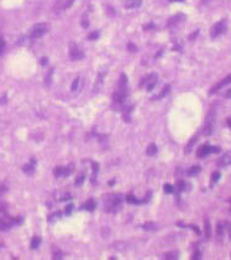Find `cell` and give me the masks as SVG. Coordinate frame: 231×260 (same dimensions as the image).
I'll return each mask as SVG.
<instances>
[{
  "label": "cell",
  "instance_id": "obj_32",
  "mask_svg": "<svg viewBox=\"0 0 231 260\" xmlns=\"http://www.w3.org/2000/svg\"><path fill=\"white\" fill-rule=\"evenodd\" d=\"M53 259H55V260H57V259H62V253L56 251L55 254H53Z\"/></svg>",
  "mask_w": 231,
  "mask_h": 260
},
{
  "label": "cell",
  "instance_id": "obj_27",
  "mask_svg": "<svg viewBox=\"0 0 231 260\" xmlns=\"http://www.w3.org/2000/svg\"><path fill=\"white\" fill-rule=\"evenodd\" d=\"M222 228H224L222 224H220V223H219V224H217V237L222 235V233H224V229H222Z\"/></svg>",
  "mask_w": 231,
  "mask_h": 260
},
{
  "label": "cell",
  "instance_id": "obj_18",
  "mask_svg": "<svg viewBox=\"0 0 231 260\" xmlns=\"http://www.w3.org/2000/svg\"><path fill=\"white\" fill-rule=\"evenodd\" d=\"M169 88H171L169 86H166V87H164V89H163V92H162V93H159V94H158L157 97H155V99H159V98H163V97H164L166 94H167V93H168V90H169Z\"/></svg>",
  "mask_w": 231,
  "mask_h": 260
},
{
  "label": "cell",
  "instance_id": "obj_25",
  "mask_svg": "<svg viewBox=\"0 0 231 260\" xmlns=\"http://www.w3.org/2000/svg\"><path fill=\"white\" fill-rule=\"evenodd\" d=\"M83 181H84V175H80V176L77 177V180H75V185H77V186H79L80 183H83Z\"/></svg>",
  "mask_w": 231,
  "mask_h": 260
},
{
  "label": "cell",
  "instance_id": "obj_38",
  "mask_svg": "<svg viewBox=\"0 0 231 260\" xmlns=\"http://www.w3.org/2000/svg\"><path fill=\"white\" fill-rule=\"evenodd\" d=\"M229 235H230V239H231V224L229 226Z\"/></svg>",
  "mask_w": 231,
  "mask_h": 260
},
{
  "label": "cell",
  "instance_id": "obj_11",
  "mask_svg": "<svg viewBox=\"0 0 231 260\" xmlns=\"http://www.w3.org/2000/svg\"><path fill=\"white\" fill-rule=\"evenodd\" d=\"M33 170H35V160H31L30 164H26L22 166V171L27 175H31L33 172Z\"/></svg>",
  "mask_w": 231,
  "mask_h": 260
},
{
  "label": "cell",
  "instance_id": "obj_6",
  "mask_svg": "<svg viewBox=\"0 0 231 260\" xmlns=\"http://www.w3.org/2000/svg\"><path fill=\"white\" fill-rule=\"evenodd\" d=\"M73 165L67 167H56L55 168V176L56 177H63V176H68L70 172H73Z\"/></svg>",
  "mask_w": 231,
  "mask_h": 260
},
{
  "label": "cell",
  "instance_id": "obj_17",
  "mask_svg": "<svg viewBox=\"0 0 231 260\" xmlns=\"http://www.w3.org/2000/svg\"><path fill=\"white\" fill-rule=\"evenodd\" d=\"M144 228L146 229V231H155V229L157 228V224L147 222V223H145V224H144Z\"/></svg>",
  "mask_w": 231,
  "mask_h": 260
},
{
  "label": "cell",
  "instance_id": "obj_1",
  "mask_svg": "<svg viewBox=\"0 0 231 260\" xmlns=\"http://www.w3.org/2000/svg\"><path fill=\"white\" fill-rule=\"evenodd\" d=\"M121 195L119 193H109L104 197V208L106 212H117L121 208Z\"/></svg>",
  "mask_w": 231,
  "mask_h": 260
},
{
  "label": "cell",
  "instance_id": "obj_36",
  "mask_svg": "<svg viewBox=\"0 0 231 260\" xmlns=\"http://www.w3.org/2000/svg\"><path fill=\"white\" fill-rule=\"evenodd\" d=\"M41 64H46L47 63V58H41Z\"/></svg>",
  "mask_w": 231,
  "mask_h": 260
},
{
  "label": "cell",
  "instance_id": "obj_37",
  "mask_svg": "<svg viewBox=\"0 0 231 260\" xmlns=\"http://www.w3.org/2000/svg\"><path fill=\"white\" fill-rule=\"evenodd\" d=\"M227 125L230 126V129H231V118H227Z\"/></svg>",
  "mask_w": 231,
  "mask_h": 260
},
{
  "label": "cell",
  "instance_id": "obj_29",
  "mask_svg": "<svg viewBox=\"0 0 231 260\" xmlns=\"http://www.w3.org/2000/svg\"><path fill=\"white\" fill-rule=\"evenodd\" d=\"M127 48H129V51H132V52L137 51V47H136L134 44H129V45H127Z\"/></svg>",
  "mask_w": 231,
  "mask_h": 260
},
{
  "label": "cell",
  "instance_id": "obj_19",
  "mask_svg": "<svg viewBox=\"0 0 231 260\" xmlns=\"http://www.w3.org/2000/svg\"><path fill=\"white\" fill-rule=\"evenodd\" d=\"M5 40H4V37H1V36H0V56L3 55L4 53V51H5Z\"/></svg>",
  "mask_w": 231,
  "mask_h": 260
},
{
  "label": "cell",
  "instance_id": "obj_31",
  "mask_svg": "<svg viewBox=\"0 0 231 260\" xmlns=\"http://www.w3.org/2000/svg\"><path fill=\"white\" fill-rule=\"evenodd\" d=\"M72 209H73V204H68L67 207H66V214L69 216L70 212H72Z\"/></svg>",
  "mask_w": 231,
  "mask_h": 260
},
{
  "label": "cell",
  "instance_id": "obj_10",
  "mask_svg": "<svg viewBox=\"0 0 231 260\" xmlns=\"http://www.w3.org/2000/svg\"><path fill=\"white\" fill-rule=\"evenodd\" d=\"M142 4V0H127L125 3V8L126 9H136L140 8Z\"/></svg>",
  "mask_w": 231,
  "mask_h": 260
},
{
  "label": "cell",
  "instance_id": "obj_7",
  "mask_svg": "<svg viewBox=\"0 0 231 260\" xmlns=\"http://www.w3.org/2000/svg\"><path fill=\"white\" fill-rule=\"evenodd\" d=\"M213 128H214V112L211 113V117L206 119V123H205V126H204V130H203V134L204 135H210L213 133Z\"/></svg>",
  "mask_w": 231,
  "mask_h": 260
},
{
  "label": "cell",
  "instance_id": "obj_30",
  "mask_svg": "<svg viewBox=\"0 0 231 260\" xmlns=\"http://www.w3.org/2000/svg\"><path fill=\"white\" fill-rule=\"evenodd\" d=\"M219 178H220V172H214V173H213V181H214V182L219 181Z\"/></svg>",
  "mask_w": 231,
  "mask_h": 260
},
{
  "label": "cell",
  "instance_id": "obj_9",
  "mask_svg": "<svg viewBox=\"0 0 231 260\" xmlns=\"http://www.w3.org/2000/svg\"><path fill=\"white\" fill-rule=\"evenodd\" d=\"M217 165L219 166H229V165H231V151H227V153H225L221 156L220 160H219V162H217Z\"/></svg>",
  "mask_w": 231,
  "mask_h": 260
},
{
  "label": "cell",
  "instance_id": "obj_24",
  "mask_svg": "<svg viewBox=\"0 0 231 260\" xmlns=\"http://www.w3.org/2000/svg\"><path fill=\"white\" fill-rule=\"evenodd\" d=\"M184 187H186V183H184V181H181V182H178L177 183V191H183L184 190Z\"/></svg>",
  "mask_w": 231,
  "mask_h": 260
},
{
  "label": "cell",
  "instance_id": "obj_22",
  "mask_svg": "<svg viewBox=\"0 0 231 260\" xmlns=\"http://www.w3.org/2000/svg\"><path fill=\"white\" fill-rule=\"evenodd\" d=\"M78 84H79V78H75V80L73 81V83H72V86H70V90H72V92L77 90V88H78Z\"/></svg>",
  "mask_w": 231,
  "mask_h": 260
},
{
  "label": "cell",
  "instance_id": "obj_8",
  "mask_svg": "<svg viewBox=\"0 0 231 260\" xmlns=\"http://www.w3.org/2000/svg\"><path fill=\"white\" fill-rule=\"evenodd\" d=\"M146 82H149V84H147V90H151L153 87H155V84H156V82H157V76H156V74L149 76V77L145 78V80L140 83V86H144Z\"/></svg>",
  "mask_w": 231,
  "mask_h": 260
},
{
  "label": "cell",
  "instance_id": "obj_34",
  "mask_svg": "<svg viewBox=\"0 0 231 260\" xmlns=\"http://www.w3.org/2000/svg\"><path fill=\"white\" fill-rule=\"evenodd\" d=\"M6 103V97H1V99H0V104H5Z\"/></svg>",
  "mask_w": 231,
  "mask_h": 260
},
{
  "label": "cell",
  "instance_id": "obj_39",
  "mask_svg": "<svg viewBox=\"0 0 231 260\" xmlns=\"http://www.w3.org/2000/svg\"><path fill=\"white\" fill-rule=\"evenodd\" d=\"M0 245H1V244H0Z\"/></svg>",
  "mask_w": 231,
  "mask_h": 260
},
{
  "label": "cell",
  "instance_id": "obj_12",
  "mask_svg": "<svg viewBox=\"0 0 231 260\" xmlns=\"http://www.w3.org/2000/svg\"><path fill=\"white\" fill-rule=\"evenodd\" d=\"M95 206H97V203H95L94 199H88V201L83 204V208H85L87 211H93L94 208H95Z\"/></svg>",
  "mask_w": 231,
  "mask_h": 260
},
{
  "label": "cell",
  "instance_id": "obj_2",
  "mask_svg": "<svg viewBox=\"0 0 231 260\" xmlns=\"http://www.w3.org/2000/svg\"><path fill=\"white\" fill-rule=\"evenodd\" d=\"M226 30H227V22H226V20H221V21L216 22L215 25L213 26L211 31H210V36H211V37H217V36L222 35L224 32H226Z\"/></svg>",
  "mask_w": 231,
  "mask_h": 260
},
{
  "label": "cell",
  "instance_id": "obj_4",
  "mask_svg": "<svg viewBox=\"0 0 231 260\" xmlns=\"http://www.w3.org/2000/svg\"><path fill=\"white\" fill-rule=\"evenodd\" d=\"M46 31H47V25H46V24H37V25H35L32 27V30H31V37L32 39H38Z\"/></svg>",
  "mask_w": 231,
  "mask_h": 260
},
{
  "label": "cell",
  "instance_id": "obj_20",
  "mask_svg": "<svg viewBox=\"0 0 231 260\" xmlns=\"http://www.w3.org/2000/svg\"><path fill=\"white\" fill-rule=\"evenodd\" d=\"M204 224H205V235H206V237H209V235H210V223H209V221L205 219Z\"/></svg>",
  "mask_w": 231,
  "mask_h": 260
},
{
  "label": "cell",
  "instance_id": "obj_23",
  "mask_svg": "<svg viewBox=\"0 0 231 260\" xmlns=\"http://www.w3.org/2000/svg\"><path fill=\"white\" fill-rule=\"evenodd\" d=\"M174 191V187L172 186V185H169V183H166L164 185V192H167V193H172Z\"/></svg>",
  "mask_w": 231,
  "mask_h": 260
},
{
  "label": "cell",
  "instance_id": "obj_15",
  "mask_svg": "<svg viewBox=\"0 0 231 260\" xmlns=\"http://www.w3.org/2000/svg\"><path fill=\"white\" fill-rule=\"evenodd\" d=\"M126 201H127L129 203H135V204H140V203H142V201H139V199H136V197H135V196H131V195H127V196H126Z\"/></svg>",
  "mask_w": 231,
  "mask_h": 260
},
{
  "label": "cell",
  "instance_id": "obj_5",
  "mask_svg": "<svg viewBox=\"0 0 231 260\" xmlns=\"http://www.w3.org/2000/svg\"><path fill=\"white\" fill-rule=\"evenodd\" d=\"M83 51H80L78 47H77L75 44H72L70 45V50H69V57L72 61H78V59L83 58Z\"/></svg>",
  "mask_w": 231,
  "mask_h": 260
},
{
  "label": "cell",
  "instance_id": "obj_14",
  "mask_svg": "<svg viewBox=\"0 0 231 260\" xmlns=\"http://www.w3.org/2000/svg\"><path fill=\"white\" fill-rule=\"evenodd\" d=\"M40 244H41V239L38 237H33L32 240H31V248L32 249H37Z\"/></svg>",
  "mask_w": 231,
  "mask_h": 260
},
{
  "label": "cell",
  "instance_id": "obj_16",
  "mask_svg": "<svg viewBox=\"0 0 231 260\" xmlns=\"http://www.w3.org/2000/svg\"><path fill=\"white\" fill-rule=\"evenodd\" d=\"M200 172V167L199 166H194V167H192L190 170L188 171V175L189 176H195V175H198Z\"/></svg>",
  "mask_w": 231,
  "mask_h": 260
},
{
  "label": "cell",
  "instance_id": "obj_21",
  "mask_svg": "<svg viewBox=\"0 0 231 260\" xmlns=\"http://www.w3.org/2000/svg\"><path fill=\"white\" fill-rule=\"evenodd\" d=\"M52 73H53V69H48L46 73V84L48 86L50 82H51V77H52Z\"/></svg>",
  "mask_w": 231,
  "mask_h": 260
},
{
  "label": "cell",
  "instance_id": "obj_26",
  "mask_svg": "<svg viewBox=\"0 0 231 260\" xmlns=\"http://www.w3.org/2000/svg\"><path fill=\"white\" fill-rule=\"evenodd\" d=\"M69 198H72V196L69 195V193H63V195H61V201H67V199H69Z\"/></svg>",
  "mask_w": 231,
  "mask_h": 260
},
{
  "label": "cell",
  "instance_id": "obj_28",
  "mask_svg": "<svg viewBox=\"0 0 231 260\" xmlns=\"http://www.w3.org/2000/svg\"><path fill=\"white\" fill-rule=\"evenodd\" d=\"M99 37V32L98 31H94V32H92L90 35H89V39L90 40H97Z\"/></svg>",
  "mask_w": 231,
  "mask_h": 260
},
{
  "label": "cell",
  "instance_id": "obj_13",
  "mask_svg": "<svg viewBox=\"0 0 231 260\" xmlns=\"http://www.w3.org/2000/svg\"><path fill=\"white\" fill-rule=\"evenodd\" d=\"M157 151H158V149H157V146L155 144H151L149 148H147V155L149 156H155L156 154H157Z\"/></svg>",
  "mask_w": 231,
  "mask_h": 260
},
{
  "label": "cell",
  "instance_id": "obj_3",
  "mask_svg": "<svg viewBox=\"0 0 231 260\" xmlns=\"http://www.w3.org/2000/svg\"><path fill=\"white\" fill-rule=\"evenodd\" d=\"M217 153H220V148L204 145V146H201V148L199 149L198 156H199V158H204V156H206L208 154H217Z\"/></svg>",
  "mask_w": 231,
  "mask_h": 260
},
{
  "label": "cell",
  "instance_id": "obj_33",
  "mask_svg": "<svg viewBox=\"0 0 231 260\" xmlns=\"http://www.w3.org/2000/svg\"><path fill=\"white\" fill-rule=\"evenodd\" d=\"M200 256H201V254H200L198 250H195L194 254H193V258H192V259H194V260H195V259H200Z\"/></svg>",
  "mask_w": 231,
  "mask_h": 260
},
{
  "label": "cell",
  "instance_id": "obj_35",
  "mask_svg": "<svg viewBox=\"0 0 231 260\" xmlns=\"http://www.w3.org/2000/svg\"><path fill=\"white\" fill-rule=\"evenodd\" d=\"M166 256H167L166 259H177V258L173 255V254H166Z\"/></svg>",
  "mask_w": 231,
  "mask_h": 260
}]
</instances>
